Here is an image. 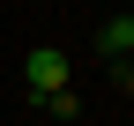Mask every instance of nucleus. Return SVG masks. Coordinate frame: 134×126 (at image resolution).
I'll return each mask as SVG.
<instances>
[{"label":"nucleus","instance_id":"obj_4","mask_svg":"<svg viewBox=\"0 0 134 126\" xmlns=\"http://www.w3.org/2000/svg\"><path fill=\"white\" fill-rule=\"evenodd\" d=\"M112 82H119V97H134V67H112Z\"/></svg>","mask_w":134,"mask_h":126},{"label":"nucleus","instance_id":"obj_3","mask_svg":"<svg viewBox=\"0 0 134 126\" xmlns=\"http://www.w3.org/2000/svg\"><path fill=\"white\" fill-rule=\"evenodd\" d=\"M45 119H60V126H67V119H82V97H75V89H60V97H45Z\"/></svg>","mask_w":134,"mask_h":126},{"label":"nucleus","instance_id":"obj_2","mask_svg":"<svg viewBox=\"0 0 134 126\" xmlns=\"http://www.w3.org/2000/svg\"><path fill=\"white\" fill-rule=\"evenodd\" d=\"M97 59L104 67H134V15H104L97 22Z\"/></svg>","mask_w":134,"mask_h":126},{"label":"nucleus","instance_id":"obj_1","mask_svg":"<svg viewBox=\"0 0 134 126\" xmlns=\"http://www.w3.org/2000/svg\"><path fill=\"white\" fill-rule=\"evenodd\" d=\"M67 82H75V59H67L60 52V45H30V52H23V89H30V97H60V89Z\"/></svg>","mask_w":134,"mask_h":126}]
</instances>
